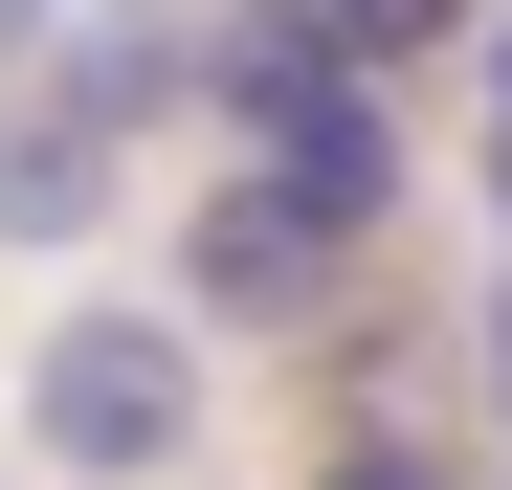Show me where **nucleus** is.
<instances>
[{"label": "nucleus", "mask_w": 512, "mask_h": 490, "mask_svg": "<svg viewBox=\"0 0 512 490\" xmlns=\"http://www.w3.org/2000/svg\"><path fill=\"white\" fill-rule=\"evenodd\" d=\"M312 23H334V45H446L468 0H312Z\"/></svg>", "instance_id": "obj_6"}, {"label": "nucleus", "mask_w": 512, "mask_h": 490, "mask_svg": "<svg viewBox=\"0 0 512 490\" xmlns=\"http://www.w3.org/2000/svg\"><path fill=\"white\" fill-rule=\"evenodd\" d=\"M179 90H201V23H179V0H90V23H45V112H67V156L156 134Z\"/></svg>", "instance_id": "obj_4"}, {"label": "nucleus", "mask_w": 512, "mask_h": 490, "mask_svg": "<svg viewBox=\"0 0 512 490\" xmlns=\"http://www.w3.org/2000/svg\"><path fill=\"white\" fill-rule=\"evenodd\" d=\"M312 490H446V468H423V446H334Z\"/></svg>", "instance_id": "obj_7"}, {"label": "nucleus", "mask_w": 512, "mask_h": 490, "mask_svg": "<svg viewBox=\"0 0 512 490\" xmlns=\"http://www.w3.org/2000/svg\"><path fill=\"white\" fill-rule=\"evenodd\" d=\"M23 45H45V0H0V67H23Z\"/></svg>", "instance_id": "obj_8"}, {"label": "nucleus", "mask_w": 512, "mask_h": 490, "mask_svg": "<svg viewBox=\"0 0 512 490\" xmlns=\"http://www.w3.org/2000/svg\"><path fill=\"white\" fill-rule=\"evenodd\" d=\"M179 112H223V134H245V179H290L334 245H357V223L401 201V134H379L357 45H334L312 0H290V23H201V90H179Z\"/></svg>", "instance_id": "obj_1"}, {"label": "nucleus", "mask_w": 512, "mask_h": 490, "mask_svg": "<svg viewBox=\"0 0 512 490\" xmlns=\"http://www.w3.org/2000/svg\"><path fill=\"white\" fill-rule=\"evenodd\" d=\"M23 446L90 468V490H156V468L201 446V335H179V312H45V357H23Z\"/></svg>", "instance_id": "obj_2"}, {"label": "nucleus", "mask_w": 512, "mask_h": 490, "mask_svg": "<svg viewBox=\"0 0 512 490\" xmlns=\"http://www.w3.org/2000/svg\"><path fill=\"white\" fill-rule=\"evenodd\" d=\"M490 223H512V156H490Z\"/></svg>", "instance_id": "obj_10"}, {"label": "nucleus", "mask_w": 512, "mask_h": 490, "mask_svg": "<svg viewBox=\"0 0 512 490\" xmlns=\"http://www.w3.org/2000/svg\"><path fill=\"white\" fill-rule=\"evenodd\" d=\"M0 223H90V156H67V134H0Z\"/></svg>", "instance_id": "obj_5"}, {"label": "nucleus", "mask_w": 512, "mask_h": 490, "mask_svg": "<svg viewBox=\"0 0 512 490\" xmlns=\"http://www.w3.org/2000/svg\"><path fill=\"white\" fill-rule=\"evenodd\" d=\"M490 112H512V23H490ZM490 156H512V134H490Z\"/></svg>", "instance_id": "obj_9"}, {"label": "nucleus", "mask_w": 512, "mask_h": 490, "mask_svg": "<svg viewBox=\"0 0 512 490\" xmlns=\"http://www.w3.org/2000/svg\"><path fill=\"white\" fill-rule=\"evenodd\" d=\"M179 290H201V335H312V290H334V223L290 179H223L179 223Z\"/></svg>", "instance_id": "obj_3"}]
</instances>
